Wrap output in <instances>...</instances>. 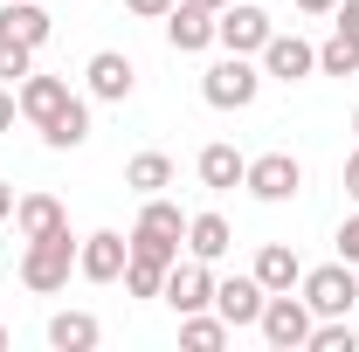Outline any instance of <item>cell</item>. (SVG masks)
<instances>
[{"instance_id": "277c9868", "label": "cell", "mask_w": 359, "mask_h": 352, "mask_svg": "<svg viewBox=\"0 0 359 352\" xmlns=\"http://www.w3.org/2000/svg\"><path fill=\"white\" fill-rule=\"evenodd\" d=\"M311 304L304 297H290V290H269V304H263V318H256V332H263L276 352H297L304 339H311Z\"/></svg>"}, {"instance_id": "ba28073f", "label": "cell", "mask_w": 359, "mask_h": 352, "mask_svg": "<svg viewBox=\"0 0 359 352\" xmlns=\"http://www.w3.org/2000/svg\"><path fill=\"white\" fill-rule=\"evenodd\" d=\"M159 297H166L180 318H187V311H208V304H215V269L201 263V256H194V263H173V269H166V290H159Z\"/></svg>"}, {"instance_id": "d6986e66", "label": "cell", "mask_w": 359, "mask_h": 352, "mask_svg": "<svg viewBox=\"0 0 359 352\" xmlns=\"http://www.w3.org/2000/svg\"><path fill=\"white\" fill-rule=\"evenodd\" d=\"M187 249H194L201 263H222L228 249H235V228H228L222 215H194L187 221Z\"/></svg>"}, {"instance_id": "4316f807", "label": "cell", "mask_w": 359, "mask_h": 352, "mask_svg": "<svg viewBox=\"0 0 359 352\" xmlns=\"http://www.w3.org/2000/svg\"><path fill=\"white\" fill-rule=\"evenodd\" d=\"M339 256L359 269V215H346V228H339Z\"/></svg>"}, {"instance_id": "7402d4cb", "label": "cell", "mask_w": 359, "mask_h": 352, "mask_svg": "<svg viewBox=\"0 0 359 352\" xmlns=\"http://www.w3.org/2000/svg\"><path fill=\"white\" fill-rule=\"evenodd\" d=\"M304 352H359L353 318H318V325H311V339H304Z\"/></svg>"}, {"instance_id": "9a60e30c", "label": "cell", "mask_w": 359, "mask_h": 352, "mask_svg": "<svg viewBox=\"0 0 359 352\" xmlns=\"http://www.w3.org/2000/svg\"><path fill=\"white\" fill-rule=\"evenodd\" d=\"M263 290H297L304 283V263H297V249H283V242H269V249H256V269H249Z\"/></svg>"}, {"instance_id": "83f0119b", "label": "cell", "mask_w": 359, "mask_h": 352, "mask_svg": "<svg viewBox=\"0 0 359 352\" xmlns=\"http://www.w3.org/2000/svg\"><path fill=\"white\" fill-rule=\"evenodd\" d=\"M14 118H21V97L0 83V132H14Z\"/></svg>"}, {"instance_id": "ac0fdd59", "label": "cell", "mask_w": 359, "mask_h": 352, "mask_svg": "<svg viewBox=\"0 0 359 352\" xmlns=\"http://www.w3.org/2000/svg\"><path fill=\"white\" fill-rule=\"evenodd\" d=\"M201 187H215V194H228V187H242V173H249V159L235 152V145H201Z\"/></svg>"}, {"instance_id": "5b68a950", "label": "cell", "mask_w": 359, "mask_h": 352, "mask_svg": "<svg viewBox=\"0 0 359 352\" xmlns=\"http://www.w3.org/2000/svg\"><path fill=\"white\" fill-rule=\"evenodd\" d=\"M242 187H249L256 201H269V208H283V201H297V187H304V166H297L290 152H263V159H249Z\"/></svg>"}, {"instance_id": "52a82bcc", "label": "cell", "mask_w": 359, "mask_h": 352, "mask_svg": "<svg viewBox=\"0 0 359 352\" xmlns=\"http://www.w3.org/2000/svg\"><path fill=\"white\" fill-rule=\"evenodd\" d=\"M269 35H276V28H269L263 7H222V14H215V42H222L228 55H263Z\"/></svg>"}, {"instance_id": "9c48e42d", "label": "cell", "mask_w": 359, "mask_h": 352, "mask_svg": "<svg viewBox=\"0 0 359 352\" xmlns=\"http://www.w3.org/2000/svg\"><path fill=\"white\" fill-rule=\"evenodd\" d=\"M166 42L180 55H201V48L215 42V7H194V0H173L166 7Z\"/></svg>"}, {"instance_id": "603a6c76", "label": "cell", "mask_w": 359, "mask_h": 352, "mask_svg": "<svg viewBox=\"0 0 359 352\" xmlns=\"http://www.w3.org/2000/svg\"><path fill=\"white\" fill-rule=\"evenodd\" d=\"M318 69H325V76H359V42L346 28H332V42L318 48Z\"/></svg>"}, {"instance_id": "d590c367", "label": "cell", "mask_w": 359, "mask_h": 352, "mask_svg": "<svg viewBox=\"0 0 359 352\" xmlns=\"http://www.w3.org/2000/svg\"><path fill=\"white\" fill-rule=\"evenodd\" d=\"M353 132H359V111H353Z\"/></svg>"}, {"instance_id": "5bb4252c", "label": "cell", "mask_w": 359, "mask_h": 352, "mask_svg": "<svg viewBox=\"0 0 359 352\" xmlns=\"http://www.w3.org/2000/svg\"><path fill=\"white\" fill-rule=\"evenodd\" d=\"M14 97H21V118H28V125H48V118L69 104V83H62V76H35V69H28Z\"/></svg>"}, {"instance_id": "e0dca14e", "label": "cell", "mask_w": 359, "mask_h": 352, "mask_svg": "<svg viewBox=\"0 0 359 352\" xmlns=\"http://www.w3.org/2000/svg\"><path fill=\"white\" fill-rule=\"evenodd\" d=\"M97 339H104V325H97L90 311H55V318H48V346L55 352H90Z\"/></svg>"}, {"instance_id": "44dd1931", "label": "cell", "mask_w": 359, "mask_h": 352, "mask_svg": "<svg viewBox=\"0 0 359 352\" xmlns=\"http://www.w3.org/2000/svg\"><path fill=\"white\" fill-rule=\"evenodd\" d=\"M125 187H132V194H159V187H173V159H166V152H138L132 166H125Z\"/></svg>"}, {"instance_id": "7a4b0ae2", "label": "cell", "mask_w": 359, "mask_h": 352, "mask_svg": "<svg viewBox=\"0 0 359 352\" xmlns=\"http://www.w3.org/2000/svg\"><path fill=\"white\" fill-rule=\"evenodd\" d=\"M256 90H263V69H256L249 55H222V62L201 76V97H208L215 111H249Z\"/></svg>"}, {"instance_id": "484cf974", "label": "cell", "mask_w": 359, "mask_h": 352, "mask_svg": "<svg viewBox=\"0 0 359 352\" xmlns=\"http://www.w3.org/2000/svg\"><path fill=\"white\" fill-rule=\"evenodd\" d=\"M28 69H35V48L28 42H0V83H21Z\"/></svg>"}, {"instance_id": "2e32d148", "label": "cell", "mask_w": 359, "mask_h": 352, "mask_svg": "<svg viewBox=\"0 0 359 352\" xmlns=\"http://www.w3.org/2000/svg\"><path fill=\"white\" fill-rule=\"evenodd\" d=\"M0 42L42 48V42H48V14L35 7V0H7V7H0Z\"/></svg>"}, {"instance_id": "8992f818", "label": "cell", "mask_w": 359, "mask_h": 352, "mask_svg": "<svg viewBox=\"0 0 359 352\" xmlns=\"http://www.w3.org/2000/svg\"><path fill=\"white\" fill-rule=\"evenodd\" d=\"M125 263H132V235H118V228H97V235L76 242V269H83L90 283H118Z\"/></svg>"}, {"instance_id": "d6a6232c", "label": "cell", "mask_w": 359, "mask_h": 352, "mask_svg": "<svg viewBox=\"0 0 359 352\" xmlns=\"http://www.w3.org/2000/svg\"><path fill=\"white\" fill-rule=\"evenodd\" d=\"M297 7H304V14H332L339 0H297Z\"/></svg>"}, {"instance_id": "f1b7e54d", "label": "cell", "mask_w": 359, "mask_h": 352, "mask_svg": "<svg viewBox=\"0 0 359 352\" xmlns=\"http://www.w3.org/2000/svg\"><path fill=\"white\" fill-rule=\"evenodd\" d=\"M125 7H132L138 21H166V7H173V0H125Z\"/></svg>"}, {"instance_id": "4fadbf2b", "label": "cell", "mask_w": 359, "mask_h": 352, "mask_svg": "<svg viewBox=\"0 0 359 352\" xmlns=\"http://www.w3.org/2000/svg\"><path fill=\"white\" fill-rule=\"evenodd\" d=\"M14 228H21V242H42V235H62L69 215H62L55 194H21V201H14Z\"/></svg>"}, {"instance_id": "3957f363", "label": "cell", "mask_w": 359, "mask_h": 352, "mask_svg": "<svg viewBox=\"0 0 359 352\" xmlns=\"http://www.w3.org/2000/svg\"><path fill=\"white\" fill-rule=\"evenodd\" d=\"M304 304H311V318H346V311L359 304L353 263L339 256V263H325V269H304Z\"/></svg>"}, {"instance_id": "e575fe53", "label": "cell", "mask_w": 359, "mask_h": 352, "mask_svg": "<svg viewBox=\"0 0 359 352\" xmlns=\"http://www.w3.org/2000/svg\"><path fill=\"white\" fill-rule=\"evenodd\" d=\"M0 346H7V325H0Z\"/></svg>"}, {"instance_id": "f546056e", "label": "cell", "mask_w": 359, "mask_h": 352, "mask_svg": "<svg viewBox=\"0 0 359 352\" xmlns=\"http://www.w3.org/2000/svg\"><path fill=\"white\" fill-rule=\"evenodd\" d=\"M332 14H339V28H346V35H353V42H359V0H339Z\"/></svg>"}, {"instance_id": "cb8c5ba5", "label": "cell", "mask_w": 359, "mask_h": 352, "mask_svg": "<svg viewBox=\"0 0 359 352\" xmlns=\"http://www.w3.org/2000/svg\"><path fill=\"white\" fill-rule=\"evenodd\" d=\"M180 339L194 352H215V346H228V318H201V311H187L180 318Z\"/></svg>"}, {"instance_id": "836d02e7", "label": "cell", "mask_w": 359, "mask_h": 352, "mask_svg": "<svg viewBox=\"0 0 359 352\" xmlns=\"http://www.w3.org/2000/svg\"><path fill=\"white\" fill-rule=\"evenodd\" d=\"M194 7H215V14H222V7H228V0H194Z\"/></svg>"}, {"instance_id": "7c38bea8", "label": "cell", "mask_w": 359, "mask_h": 352, "mask_svg": "<svg viewBox=\"0 0 359 352\" xmlns=\"http://www.w3.org/2000/svg\"><path fill=\"white\" fill-rule=\"evenodd\" d=\"M318 69V48L304 35H269L263 42V76H283V83H297V76H311Z\"/></svg>"}, {"instance_id": "4dcf8cb0", "label": "cell", "mask_w": 359, "mask_h": 352, "mask_svg": "<svg viewBox=\"0 0 359 352\" xmlns=\"http://www.w3.org/2000/svg\"><path fill=\"white\" fill-rule=\"evenodd\" d=\"M346 194H353V201H359V152H353V159H346Z\"/></svg>"}, {"instance_id": "1f68e13d", "label": "cell", "mask_w": 359, "mask_h": 352, "mask_svg": "<svg viewBox=\"0 0 359 352\" xmlns=\"http://www.w3.org/2000/svg\"><path fill=\"white\" fill-rule=\"evenodd\" d=\"M0 221H14V187L0 180Z\"/></svg>"}, {"instance_id": "30bf717a", "label": "cell", "mask_w": 359, "mask_h": 352, "mask_svg": "<svg viewBox=\"0 0 359 352\" xmlns=\"http://www.w3.org/2000/svg\"><path fill=\"white\" fill-rule=\"evenodd\" d=\"M269 304V290L256 283V276H228V283H215V311L228 318V332H242V325H256Z\"/></svg>"}, {"instance_id": "6da1fadb", "label": "cell", "mask_w": 359, "mask_h": 352, "mask_svg": "<svg viewBox=\"0 0 359 352\" xmlns=\"http://www.w3.org/2000/svg\"><path fill=\"white\" fill-rule=\"evenodd\" d=\"M69 269H76V235L62 228V235L28 242V256H21V283H28V290H42V297H55V290L69 283Z\"/></svg>"}, {"instance_id": "ffe728a7", "label": "cell", "mask_w": 359, "mask_h": 352, "mask_svg": "<svg viewBox=\"0 0 359 352\" xmlns=\"http://www.w3.org/2000/svg\"><path fill=\"white\" fill-rule=\"evenodd\" d=\"M42 138L55 145V152H76V145L90 138V104H83V97H69V104H62V111L42 125Z\"/></svg>"}, {"instance_id": "d4e9b609", "label": "cell", "mask_w": 359, "mask_h": 352, "mask_svg": "<svg viewBox=\"0 0 359 352\" xmlns=\"http://www.w3.org/2000/svg\"><path fill=\"white\" fill-rule=\"evenodd\" d=\"M125 290H132V297H159V290H166V263L132 256V263H125Z\"/></svg>"}, {"instance_id": "8fae6325", "label": "cell", "mask_w": 359, "mask_h": 352, "mask_svg": "<svg viewBox=\"0 0 359 352\" xmlns=\"http://www.w3.org/2000/svg\"><path fill=\"white\" fill-rule=\"evenodd\" d=\"M83 76H90V97H104V104H125V97H132V83H138L132 55H118V48H97Z\"/></svg>"}]
</instances>
